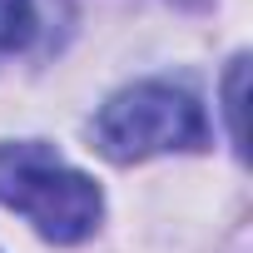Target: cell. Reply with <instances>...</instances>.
<instances>
[{"instance_id":"6da1fadb","label":"cell","mask_w":253,"mask_h":253,"mask_svg":"<svg viewBox=\"0 0 253 253\" xmlns=\"http://www.w3.org/2000/svg\"><path fill=\"white\" fill-rule=\"evenodd\" d=\"M0 204L50 243H84L104 218L99 184L40 139L0 144Z\"/></svg>"},{"instance_id":"7a4b0ae2","label":"cell","mask_w":253,"mask_h":253,"mask_svg":"<svg viewBox=\"0 0 253 253\" xmlns=\"http://www.w3.org/2000/svg\"><path fill=\"white\" fill-rule=\"evenodd\" d=\"M94 144L114 164H139L154 154H194L209 144V119L189 89L164 80H139L94 114Z\"/></svg>"},{"instance_id":"3957f363","label":"cell","mask_w":253,"mask_h":253,"mask_svg":"<svg viewBox=\"0 0 253 253\" xmlns=\"http://www.w3.org/2000/svg\"><path fill=\"white\" fill-rule=\"evenodd\" d=\"M35 35V0H0V55L25 50Z\"/></svg>"},{"instance_id":"277c9868","label":"cell","mask_w":253,"mask_h":253,"mask_svg":"<svg viewBox=\"0 0 253 253\" xmlns=\"http://www.w3.org/2000/svg\"><path fill=\"white\" fill-rule=\"evenodd\" d=\"M243 80H248V55H233L223 75V114H228V139L243 154Z\"/></svg>"}]
</instances>
